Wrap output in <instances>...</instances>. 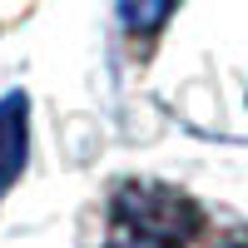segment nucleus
Segmentation results:
<instances>
[{
	"label": "nucleus",
	"mask_w": 248,
	"mask_h": 248,
	"mask_svg": "<svg viewBox=\"0 0 248 248\" xmlns=\"http://www.w3.org/2000/svg\"><path fill=\"white\" fill-rule=\"evenodd\" d=\"M119 248H159V243H119Z\"/></svg>",
	"instance_id": "7ed1b4c3"
},
{
	"label": "nucleus",
	"mask_w": 248,
	"mask_h": 248,
	"mask_svg": "<svg viewBox=\"0 0 248 248\" xmlns=\"http://www.w3.org/2000/svg\"><path fill=\"white\" fill-rule=\"evenodd\" d=\"M25 169V94L0 99V194Z\"/></svg>",
	"instance_id": "f257e3e1"
},
{
	"label": "nucleus",
	"mask_w": 248,
	"mask_h": 248,
	"mask_svg": "<svg viewBox=\"0 0 248 248\" xmlns=\"http://www.w3.org/2000/svg\"><path fill=\"white\" fill-rule=\"evenodd\" d=\"M169 10H174V0H119V20H124V30H134V35L159 30Z\"/></svg>",
	"instance_id": "f03ea898"
}]
</instances>
